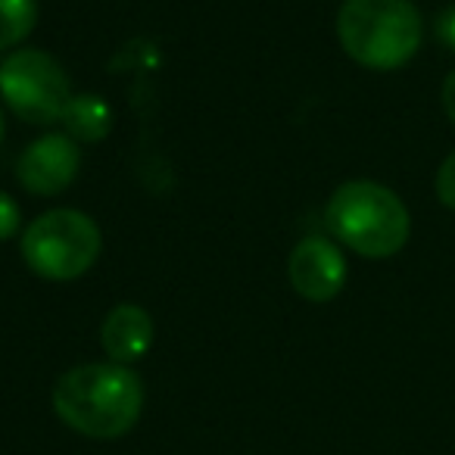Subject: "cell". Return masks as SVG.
Listing matches in <instances>:
<instances>
[{"mask_svg": "<svg viewBox=\"0 0 455 455\" xmlns=\"http://www.w3.org/2000/svg\"><path fill=\"white\" fill-rule=\"evenodd\" d=\"M53 411L66 427L91 440L125 436L144 411L140 374L119 362H88L69 368L53 384Z\"/></svg>", "mask_w": 455, "mask_h": 455, "instance_id": "obj_1", "label": "cell"}, {"mask_svg": "<svg viewBox=\"0 0 455 455\" xmlns=\"http://www.w3.org/2000/svg\"><path fill=\"white\" fill-rule=\"evenodd\" d=\"M331 235L365 259H390L409 243L411 215L396 190L378 181H347L324 209Z\"/></svg>", "mask_w": 455, "mask_h": 455, "instance_id": "obj_2", "label": "cell"}, {"mask_svg": "<svg viewBox=\"0 0 455 455\" xmlns=\"http://www.w3.org/2000/svg\"><path fill=\"white\" fill-rule=\"evenodd\" d=\"M337 38L359 66L393 72L421 51L424 22L411 0H343Z\"/></svg>", "mask_w": 455, "mask_h": 455, "instance_id": "obj_3", "label": "cell"}, {"mask_svg": "<svg viewBox=\"0 0 455 455\" xmlns=\"http://www.w3.org/2000/svg\"><path fill=\"white\" fill-rule=\"evenodd\" d=\"M22 259L44 281H78L97 266L103 235L82 209H47L22 231Z\"/></svg>", "mask_w": 455, "mask_h": 455, "instance_id": "obj_4", "label": "cell"}, {"mask_svg": "<svg viewBox=\"0 0 455 455\" xmlns=\"http://www.w3.org/2000/svg\"><path fill=\"white\" fill-rule=\"evenodd\" d=\"M0 97L28 125H53L72 100V84L47 51L20 47L0 63Z\"/></svg>", "mask_w": 455, "mask_h": 455, "instance_id": "obj_5", "label": "cell"}, {"mask_svg": "<svg viewBox=\"0 0 455 455\" xmlns=\"http://www.w3.org/2000/svg\"><path fill=\"white\" fill-rule=\"evenodd\" d=\"M347 256L328 237L309 235L291 250L287 278L291 287L309 303H331L347 287Z\"/></svg>", "mask_w": 455, "mask_h": 455, "instance_id": "obj_6", "label": "cell"}, {"mask_svg": "<svg viewBox=\"0 0 455 455\" xmlns=\"http://www.w3.org/2000/svg\"><path fill=\"white\" fill-rule=\"evenodd\" d=\"M82 150L69 134H44L32 140L16 165L22 190L32 196H57L78 178Z\"/></svg>", "mask_w": 455, "mask_h": 455, "instance_id": "obj_7", "label": "cell"}, {"mask_svg": "<svg viewBox=\"0 0 455 455\" xmlns=\"http://www.w3.org/2000/svg\"><path fill=\"white\" fill-rule=\"evenodd\" d=\"M100 347L109 355V362L132 365L144 359L153 347V318L147 309L134 303H122L109 309V315L100 324Z\"/></svg>", "mask_w": 455, "mask_h": 455, "instance_id": "obj_8", "label": "cell"}, {"mask_svg": "<svg viewBox=\"0 0 455 455\" xmlns=\"http://www.w3.org/2000/svg\"><path fill=\"white\" fill-rule=\"evenodd\" d=\"M63 128L76 144H97L107 140L113 132V107L100 94H72L63 113Z\"/></svg>", "mask_w": 455, "mask_h": 455, "instance_id": "obj_9", "label": "cell"}, {"mask_svg": "<svg viewBox=\"0 0 455 455\" xmlns=\"http://www.w3.org/2000/svg\"><path fill=\"white\" fill-rule=\"evenodd\" d=\"M38 26V0H0V51L20 47Z\"/></svg>", "mask_w": 455, "mask_h": 455, "instance_id": "obj_10", "label": "cell"}, {"mask_svg": "<svg viewBox=\"0 0 455 455\" xmlns=\"http://www.w3.org/2000/svg\"><path fill=\"white\" fill-rule=\"evenodd\" d=\"M22 228V209L7 190H0V243L20 235Z\"/></svg>", "mask_w": 455, "mask_h": 455, "instance_id": "obj_11", "label": "cell"}, {"mask_svg": "<svg viewBox=\"0 0 455 455\" xmlns=\"http://www.w3.org/2000/svg\"><path fill=\"white\" fill-rule=\"evenodd\" d=\"M434 188H436V196H440L443 206L455 212V150L449 153L446 159H443L440 172H436Z\"/></svg>", "mask_w": 455, "mask_h": 455, "instance_id": "obj_12", "label": "cell"}, {"mask_svg": "<svg viewBox=\"0 0 455 455\" xmlns=\"http://www.w3.org/2000/svg\"><path fill=\"white\" fill-rule=\"evenodd\" d=\"M436 41H440L446 51L455 53V4H449V7L436 16Z\"/></svg>", "mask_w": 455, "mask_h": 455, "instance_id": "obj_13", "label": "cell"}, {"mask_svg": "<svg viewBox=\"0 0 455 455\" xmlns=\"http://www.w3.org/2000/svg\"><path fill=\"white\" fill-rule=\"evenodd\" d=\"M443 109H446L449 122L455 125V72H449L443 82Z\"/></svg>", "mask_w": 455, "mask_h": 455, "instance_id": "obj_14", "label": "cell"}, {"mask_svg": "<svg viewBox=\"0 0 455 455\" xmlns=\"http://www.w3.org/2000/svg\"><path fill=\"white\" fill-rule=\"evenodd\" d=\"M0 140H4V113H0Z\"/></svg>", "mask_w": 455, "mask_h": 455, "instance_id": "obj_15", "label": "cell"}]
</instances>
